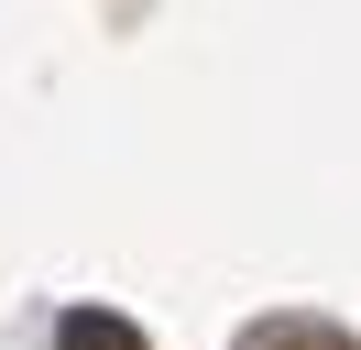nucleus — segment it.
Returning <instances> with one entry per match:
<instances>
[{
	"label": "nucleus",
	"instance_id": "f03ea898",
	"mask_svg": "<svg viewBox=\"0 0 361 350\" xmlns=\"http://www.w3.org/2000/svg\"><path fill=\"white\" fill-rule=\"evenodd\" d=\"M55 350H142V328H132V318H99V306H77V318L55 328Z\"/></svg>",
	"mask_w": 361,
	"mask_h": 350
},
{
	"label": "nucleus",
	"instance_id": "f257e3e1",
	"mask_svg": "<svg viewBox=\"0 0 361 350\" xmlns=\"http://www.w3.org/2000/svg\"><path fill=\"white\" fill-rule=\"evenodd\" d=\"M241 350H361V339L329 318H263V328H241Z\"/></svg>",
	"mask_w": 361,
	"mask_h": 350
}]
</instances>
